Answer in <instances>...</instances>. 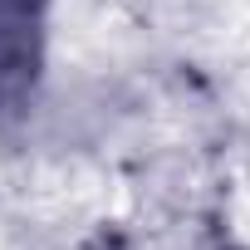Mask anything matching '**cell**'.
<instances>
[{"label": "cell", "instance_id": "obj_1", "mask_svg": "<svg viewBox=\"0 0 250 250\" xmlns=\"http://www.w3.org/2000/svg\"><path fill=\"white\" fill-rule=\"evenodd\" d=\"M44 5L49 0H0V128L20 123L40 93Z\"/></svg>", "mask_w": 250, "mask_h": 250}, {"label": "cell", "instance_id": "obj_2", "mask_svg": "<svg viewBox=\"0 0 250 250\" xmlns=\"http://www.w3.org/2000/svg\"><path fill=\"white\" fill-rule=\"evenodd\" d=\"M226 250H240V245H226Z\"/></svg>", "mask_w": 250, "mask_h": 250}]
</instances>
